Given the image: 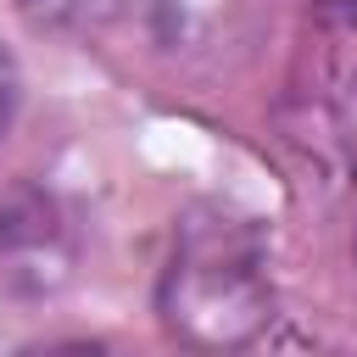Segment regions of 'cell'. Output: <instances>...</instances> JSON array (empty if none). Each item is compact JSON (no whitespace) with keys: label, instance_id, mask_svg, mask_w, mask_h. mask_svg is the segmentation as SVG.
<instances>
[{"label":"cell","instance_id":"cell-5","mask_svg":"<svg viewBox=\"0 0 357 357\" xmlns=\"http://www.w3.org/2000/svg\"><path fill=\"white\" fill-rule=\"evenodd\" d=\"M351 251H357V229H351Z\"/></svg>","mask_w":357,"mask_h":357},{"label":"cell","instance_id":"cell-4","mask_svg":"<svg viewBox=\"0 0 357 357\" xmlns=\"http://www.w3.org/2000/svg\"><path fill=\"white\" fill-rule=\"evenodd\" d=\"M318 11H324V22H335V28L357 22V0H318Z\"/></svg>","mask_w":357,"mask_h":357},{"label":"cell","instance_id":"cell-3","mask_svg":"<svg viewBox=\"0 0 357 357\" xmlns=\"http://www.w3.org/2000/svg\"><path fill=\"white\" fill-rule=\"evenodd\" d=\"M340 134H346L351 162H357V73H351V84H346V95H340Z\"/></svg>","mask_w":357,"mask_h":357},{"label":"cell","instance_id":"cell-2","mask_svg":"<svg viewBox=\"0 0 357 357\" xmlns=\"http://www.w3.org/2000/svg\"><path fill=\"white\" fill-rule=\"evenodd\" d=\"M17 112H22V67H17L11 45L0 39V145H6V134L17 128Z\"/></svg>","mask_w":357,"mask_h":357},{"label":"cell","instance_id":"cell-1","mask_svg":"<svg viewBox=\"0 0 357 357\" xmlns=\"http://www.w3.org/2000/svg\"><path fill=\"white\" fill-rule=\"evenodd\" d=\"M156 318L195 351L251 346L273 318L268 240L229 206H190L173 223V245L156 279Z\"/></svg>","mask_w":357,"mask_h":357}]
</instances>
